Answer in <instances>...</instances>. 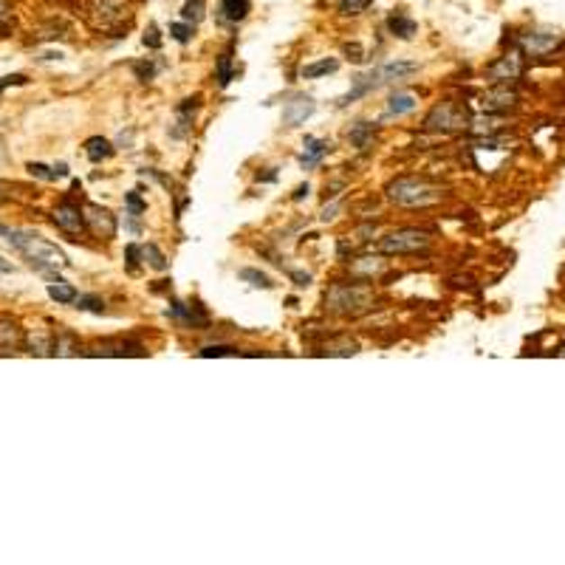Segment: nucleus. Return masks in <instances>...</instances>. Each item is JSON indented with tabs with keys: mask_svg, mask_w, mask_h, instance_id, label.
I'll return each mask as SVG.
<instances>
[{
	"mask_svg": "<svg viewBox=\"0 0 565 565\" xmlns=\"http://www.w3.org/2000/svg\"><path fill=\"white\" fill-rule=\"evenodd\" d=\"M0 235H4L37 271H43L51 283L62 280L59 275H54L51 269H68L71 266V260L66 258V252H62L59 246H54L43 235L29 232V229H17V226H4V223H0Z\"/></svg>",
	"mask_w": 565,
	"mask_h": 565,
	"instance_id": "1",
	"label": "nucleus"
},
{
	"mask_svg": "<svg viewBox=\"0 0 565 565\" xmlns=\"http://www.w3.org/2000/svg\"><path fill=\"white\" fill-rule=\"evenodd\" d=\"M387 198L399 206H410V209H424L442 201V187L430 184L427 178H396L387 184Z\"/></svg>",
	"mask_w": 565,
	"mask_h": 565,
	"instance_id": "2",
	"label": "nucleus"
},
{
	"mask_svg": "<svg viewBox=\"0 0 565 565\" xmlns=\"http://www.w3.org/2000/svg\"><path fill=\"white\" fill-rule=\"evenodd\" d=\"M373 303V291L365 283H333L325 295V305L337 317H357Z\"/></svg>",
	"mask_w": 565,
	"mask_h": 565,
	"instance_id": "3",
	"label": "nucleus"
},
{
	"mask_svg": "<svg viewBox=\"0 0 565 565\" xmlns=\"http://www.w3.org/2000/svg\"><path fill=\"white\" fill-rule=\"evenodd\" d=\"M469 111H467V105L461 102H442V105H435V108L427 114L424 119V128L427 131H442V133H452V131H464L469 128Z\"/></svg>",
	"mask_w": 565,
	"mask_h": 565,
	"instance_id": "4",
	"label": "nucleus"
},
{
	"mask_svg": "<svg viewBox=\"0 0 565 565\" xmlns=\"http://www.w3.org/2000/svg\"><path fill=\"white\" fill-rule=\"evenodd\" d=\"M430 246V235L422 229H396L379 241L382 255H418Z\"/></svg>",
	"mask_w": 565,
	"mask_h": 565,
	"instance_id": "5",
	"label": "nucleus"
},
{
	"mask_svg": "<svg viewBox=\"0 0 565 565\" xmlns=\"http://www.w3.org/2000/svg\"><path fill=\"white\" fill-rule=\"evenodd\" d=\"M562 46V34L551 32V29H529L517 34V49L526 57H546L551 51H557Z\"/></svg>",
	"mask_w": 565,
	"mask_h": 565,
	"instance_id": "6",
	"label": "nucleus"
},
{
	"mask_svg": "<svg viewBox=\"0 0 565 565\" xmlns=\"http://www.w3.org/2000/svg\"><path fill=\"white\" fill-rule=\"evenodd\" d=\"M523 54L520 49H512V51H506L504 57H497L492 66L487 68V77L492 79V82H497V86H504V82H515V79H520L523 77Z\"/></svg>",
	"mask_w": 565,
	"mask_h": 565,
	"instance_id": "7",
	"label": "nucleus"
},
{
	"mask_svg": "<svg viewBox=\"0 0 565 565\" xmlns=\"http://www.w3.org/2000/svg\"><path fill=\"white\" fill-rule=\"evenodd\" d=\"M51 221L57 229H62L66 235H82L86 232V209H79L74 201H59L51 213Z\"/></svg>",
	"mask_w": 565,
	"mask_h": 565,
	"instance_id": "8",
	"label": "nucleus"
},
{
	"mask_svg": "<svg viewBox=\"0 0 565 565\" xmlns=\"http://www.w3.org/2000/svg\"><path fill=\"white\" fill-rule=\"evenodd\" d=\"M86 226L102 241H111L116 235V215L111 209H105L99 204H88L86 206Z\"/></svg>",
	"mask_w": 565,
	"mask_h": 565,
	"instance_id": "9",
	"label": "nucleus"
},
{
	"mask_svg": "<svg viewBox=\"0 0 565 565\" xmlns=\"http://www.w3.org/2000/svg\"><path fill=\"white\" fill-rule=\"evenodd\" d=\"M379 86H385V82H382V74H379V68H370V71L360 74L357 79H353L351 91H348V94L340 99V108H345V105H351V102H357V99L368 96L370 91H376Z\"/></svg>",
	"mask_w": 565,
	"mask_h": 565,
	"instance_id": "10",
	"label": "nucleus"
},
{
	"mask_svg": "<svg viewBox=\"0 0 565 565\" xmlns=\"http://www.w3.org/2000/svg\"><path fill=\"white\" fill-rule=\"evenodd\" d=\"M198 102H201V96H190L176 108V128H170L173 139H187L193 133V116L198 111Z\"/></svg>",
	"mask_w": 565,
	"mask_h": 565,
	"instance_id": "11",
	"label": "nucleus"
},
{
	"mask_svg": "<svg viewBox=\"0 0 565 565\" xmlns=\"http://www.w3.org/2000/svg\"><path fill=\"white\" fill-rule=\"evenodd\" d=\"M317 111V105H314L311 96H297V99H291L286 102V108H283V124L286 128H300V124Z\"/></svg>",
	"mask_w": 565,
	"mask_h": 565,
	"instance_id": "12",
	"label": "nucleus"
},
{
	"mask_svg": "<svg viewBox=\"0 0 565 565\" xmlns=\"http://www.w3.org/2000/svg\"><path fill=\"white\" fill-rule=\"evenodd\" d=\"M23 345H26V333H23V328H20V323L12 317H0V351L14 353Z\"/></svg>",
	"mask_w": 565,
	"mask_h": 565,
	"instance_id": "13",
	"label": "nucleus"
},
{
	"mask_svg": "<svg viewBox=\"0 0 565 565\" xmlns=\"http://www.w3.org/2000/svg\"><path fill=\"white\" fill-rule=\"evenodd\" d=\"M480 102H484L487 114H504V111H509V108H515V105H517V94L509 91L506 86H497V88L487 91Z\"/></svg>",
	"mask_w": 565,
	"mask_h": 565,
	"instance_id": "14",
	"label": "nucleus"
},
{
	"mask_svg": "<svg viewBox=\"0 0 565 565\" xmlns=\"http://www.w3.org/2000/svg\"><path fill=\"white\" fill-rule=\"evenodd\" d=\"M303 156H300V167L303 170H311V167H317L325 153L331 150V144L325 139H317V136H305V144H303Z\"/></svg>",
	"mask_w": 565,
	"mask_h": 565,
	"instance_id": "15",
	"label": "nucleus"
},
{
	"mask_svg": "<svg viewBox=\"0 0 565 565\" xmlns=\"http://www.w3.org/2000/svg\"><path fill=\"white\" fill-rule=\"evenodd\" d=\"M415 105H418L415 94H410V91H396V94L387 99L385 119H393V116H407V114H413V111H415Z\"/></svg>",
	"mask_w": 565,
	"mask_h": 565,
	"instance_id": "16",
	"label": "nucleus"
},
{
	"mask_svg": "<svg viewBox=\"0 0 565 565\" xmlns=\"http://www.w3.org/2000/svg\"><path fill=\"white\" fill-rule=\"evenodd\" d=\"M249 9H252V0H221L218 4L223 23H235V26L241 23V20H246Z\"/></svg>",
	"mask_w": 565,
	"mask_h": 565,
	"instance_id": "17",
	"label": "nucleus"
},
{
	"mask_svg": "<svg viewBox=\"0 0 565 565\" xmlns=\"http://www.w3.org/2000/svg\"><path fill=\"white\" fill-rule=\"evenodd\" d=\"M387 32L393 37H399V40H413L415 32H418V23H415L413 17H407L405 12H393L387 17Z\"/></svg>",
	"mask_w": 565,
	"mask_h": 565,
	"instance_id": "18",
	"label": "nucleus"
},
{
	"mask_svg": "<svg viewBox=\"0 0 565 565\" xmlns=\"http://www.w3.org/2000/svg\"><path fill=\"white\" fill-rule=\"evenodd\" d=\"M418 71V62H405V59H396V62H385L379 66V74H382V82H399V79H407Z\"/></svg>",
	"mask_w": 565,
	"mask_h": 565,
	"instance_id": "19",
	"label": "nucleus"
},
{
	"mask_svg": "<svg viewBox=\"0 0 565 565\" xmlns=\"http://www.w3.org/2000/svg\"><path fill=\"white\" fill-rule=\"evenodd\" d=\"M96 12L102 17V26H114L124 17V12H128V4H124V0H99Z\"/></svg>",
	"mask_w": 565,
	"mask_h": 565,
	"instance_id": "20",
	"label": "nucleus"
},
{
	"mask_svg": "<svg viewBox=\"0 0 565 565\" xmlns=\"http://www.w3.org/2000/svg\"><path fill=\"white\" fill-rule=\"evenodd\" d=\"M29 353H37V357H54V337L43 331H34L26 337Z\"/></svg>",
	"mask_w": 565,
	"mask_h": 565,
	"instance_id": "21",
	"label": "nucleus"
},
{
	"mask_svg": "<svg viewBox=\"0 0 565 565\" xmlns=\"http://www.w3.org/2000/svg\"><path fill=\"white\" fill-rule=\"evenodd\" d=\"M348 141L353 144L357 150H368L373 144V124L370 122H357L353 128L348 131Z\"/></svg>",
	"mask_w": 565,
	"mask_h": 565,
	"instance_id": "22",
	"label": "nucleus"
},
{
	"mask_svg": "<svg viewBox=\"0 0 565 565\" xmlns=\"http://www.w3.org/2000/svg\"><path fill=\"white\" fill-rule=\"evenodd\" d=\"M86 156H88L94 164H99V161H105V159H111V156H114V144H111L108 139H102V136H91V139L86 141Z\"/></svg>",
	"mask_w": 565,
	"mask_h": 565,
	"instance_id": "23",
	"label": "nucleus"
},
{
	"mask_svg": "<svg viewBox=\"0 0 565 565\" xmlns=\"http://www.w3.org/2000/svg\"><path fill=\"white\" fill-rule=\"evenodd\" d=\"M500 128H504V124H500V119H495V114L469 119V131H472L475 136H492V133H497Z\"/></svg>",
	"mask_w": 565,
	"mask_h": 565,
	"instance_id": "24",
	"label": "nucleus"
},
{
	"mask_svg": "<svg viewBox=\"0 0 565 565\" xmlns=\"http://www.w3.org/2000/svg\"><path fill=\"white\" fill-rule=\"evenodd\" d=\"M204 17H206V0H184V6H181V20H184V23L198 26Z\"/></svg>",
	"mask_w": 565,
	"mask_h": 565,
	"instance_id": "25",
	"label": "nucleus"
},
{
	"mask_svg": "<svg viewBox=\"0 0 565 565\" xmlns=\"http://www.w3.org/2000/svg\"><path fill=\"white\" fill-rule=\"evenodd\" d=\"M49 297L59 305H71V303H77V288L66 280H59V283L49 286Z\"/></svg>",
	"mask_w": 565,
	"mask_h": 565,
	"instance_id": "26",
	"label": "nucleus"
},
{
	"mask_svg": "<svg viewBox=\"0 0 565 565\" xmlns=\"http://www.w3.org/2000/svg\"><path fill=\"white\" fill-rule=\"evenodd\" d=\"M340 68V59H320V62H311V66H303V79H317V77H325V74H333Z\"/></svg>",
	"mask_w": 565,
	"mask_h": 565,
	"instance_id": "27",
	"label": "nucleus"
},
{
	"mask_svg": "<svg viewBox=\"0 0 565 565\" xmlns=\"http://www.w3.org/2000/svg\"><path fill=\"white\" fill-rule=\"evenodd\" d=\"M141 258H144V263H148L153 271H167V269H170V263H167L164 252H161L156 243H144L141 246Z\"/></svg>",
	"mask_w": 565,
	"mask_h": 565,
	"instance_id": "28",
	"label": "nucleus"
},
{
	"mask_svg": "<svg viewBox=\"0 0 565 565\" xmlns=\"http://www.w3.org/2000/svg\"><path fill=\"white\" fill-rule=\"evenodd\" d=\"M79 345L77 340L71 337L68 331H57V337H54V357H71V353H77Z\"/></svg>",
	"mask_w": 565,
	"mask_h": 565,
	"instance_id": "29",
	"label": "nucleus"
},
{
	"mask_svg": "<svg viewBox=\"0 0 565 565\" xmlns=\"http://www.w3.org/2000/svg\"><path fill=\"white\" fill-rule=\"evenodd\" d=\"M215 79H218V86H221V88H226L229 82L235 79V71H232V54H229V51L218 57V66H215Z\"/></svg>",
	"mask_w": 565,
	"mask_h": 565,
	"instance_id": "30",
	"label": "nucleus"
},
{
	"mask_svg": "<svg viewBox=\"0 0 565 565\" xmlns=\"http://www.w3.org/2000/svg\"><path fill=\"white\" fill-rule=\"evenodd\" d=\"M323 353H328V357H353V353H360V345L353 340H337V342H328Z\"/></svg>",
	"mask_w": 565,
	"mask_h": 565,
	"instance_id": "31",
	"label": "nucleus"
},
{
	"mask_svg": "<svg viewBox=\"0 0 565 565\" xmlns=\"http://www.w3.org/2000/svg\"><path fill=\"white\" fill-rule=\"evenodd\" d=\"M77 308L91 311V314H105V300L99 295H77Z\"/></svg>",
	"mask_w": 565,
	"mask_h": 565,
	"instance_id": "32",
	"label": "nucleus"
},
{
	"mask_svg": "<svg viewBox=\"0 0 565 565\" xmlns=\"http://www.w3.org/2000/svg\"><path fill=\"white\" fill-rule=\"evenodd\" d=\"M238 278H241V280H249V283L258 286V288H271V286H275V283H271V280L263 275V271H258V269H241V271H238Z\"/></svg>",
	"mask_w": 565,
	"mask_h": 565,
	"instance_id": "33",
	"label": "nucleus"
},
{
	"mask_svg": "<svg viewBox=\"0 0 565 565\" xmlns=\"http://www.w3.org/2000/svg\"><path fill=\"white\" fill-rule=\"evenodd\" d=\"M124 204H128V209L131 213L128 215H133V218H139L141 213H148V201H144L136 190H131V193H124Z\"/></svg>",
	"mask_w": 565,
	"mask_h": 565,
	"instance_id": "34",
	"label": "nucleus"
},
{
	"mask_svg": "<svg viewBox=\"0 0 565 565\" xmlns=\"http://www.w3.org/2000/svg\"><path fill=\"white\" fill-rule=\"evenodd\" d=\"M26 170L32 176H37V178H43V181H57L59 178V173L54 170V167H46V164H40V161H29Z\"/></svg>",
	"mask_w": 565,
	"mask_h": 565,
	"instance_id": "35",
	"label": "nucleus"
},
{
	"mask_svg": "<svg viewBox=\"0 0 565 565\" xmlns=\"http://www.w3.org/2000/svg\"><path fill=\"white\" fill-rule=\"evenodd\" d=\"M370 4H373V0H340V12H342L345 17H357V14H362Z\"/></svg>",
	"mask_w": 565,
	"mask_h": 565,
	"instance_id": "36",
	"label": "nucleus"
},
{
	"mask_svg": "<svg viewBox=\"0 0 565 565\" xmlns=\"http://www.w3.org/2000/svg\"><path fill=\"white\" fill-rule=\"evenodd\" d=\"M193 29L196 26H190V23H170V37L176 40V43H190V37H193Z\"/></svg>",
	"mask_w": 565,
	"mask_h": 565,
	"instance_id": "37",
	"label": "nucleus"
},
{
	"mask_svg": "<svg viewBox=\"0 0 565 565\" xmlns=\"http://www.w3.org/2000/svg\"><path fill=\"white\" fill-rule=\"evenodd\" d=\"M161 68H164L161 62H159V66H153V62H136V66H133V71H136V77H139L141 82H150Z\"/></svg>",
	"mask_w": 565,
	"mask_h": 565,
	"instance_id": "38",
	"label": "nucleus"
},
{
	"mask_svg": "<svg viewBox=\"0 0 565 565\" xmlns=\"http://www.w3.org/2000/svg\"><path fill=\"white\" fill-rule=\"evenodd\" d=\"M238 353V348H232V345H206L204 351H201V357H235Z\"/></svg>",
	"mask_w": 565,
	"mask_h": 565,
	"instance_id": "39",
	"label": "nucleus"
},
{
	"mask_svg": "<svg viewBox=\"0 0 565 565\" xmlns=\"http://www.w3.org/2000/svg\"><path fill=\"white\" fill-rule=\"evenodd\" d=\"M139 258H141V246L131 243L124 249V260H128V271H139Z\"/></svg>",
	"mask_w": 565,
	"mask_h": 565,
	"instance_id": "40",
	"label": "nucleus"
},
{
	"mask_svg": "<svg viewBox=\"0 0 565 565\" xmlns=\"http://www.w3.org/2000/svg\"><path fill=\"white\" fill-rule=\"evenodd\" d=\"M144 46H148V49H161V37H159L156 23H150L148 32H144Z\"/></svg>",
	"mask_w": 565,
	"mask_h": 565,
	"instance_id": "41",
	"label": "nucleus"
},
{
	"mask_svg": "<svg viewBox=\"0 0 565 565\" xmlns=\"http://www.w3.org/2000/svg\"><path fill=\"white\" fill-rule=\"evenodd\" d=\"M342 49H345V54H353V57H351L353 62H365V51H362L360 43H345Z\"/></svg>",
	"mask_w": 565,
	"mask_h": 565,
	"instance_id": "42",
	"label": "nucleus"
},
{
	"mask_svg": "<svg viewBox=\"0 0 565 565\" xmlns=\"http://www.w3.org/2000/svg\"><path fill=\"white\" fill-rule=\"evenodd\" d=\"M26 77L23 74H12V77H4V82H0V91H4V88H9V86H26Z\"/></svg>",
	"mask_w": 565,
	"mask_h": 565,
	"instance_id": "43",
	"label": "nucleus"
},
{
	"mask_svg": "<svg viewBox=\"0 0 565 565\" xmlns=\"http://www.w3.org/2000/svg\"><path fill=\"white\" fill-rule=\"evenodd\" d=\"M12 23V6H9V0H0V26H6Z\"/></svg>",
	"mask_w": 565,
	"mask_h": 565,
	"instance_id": "44",
	"label": "nucleus"
},
{
	"mask_svg": "<svg viewBox=\"0 0 565 565\" xmlns=\"http://www.w3.org/2000/svg\"><path fill=\"white\" fill-rule=\"evenodd\" d=\"M291 278L297 280V286H300V288L311 283V275H305V271H291Z\"/></svg>",
	"mask_w": 565,
	"mask_h": 565,
	"instance_id": "45",
	"label": "nucleus"
},
{
	"mask_svg": "<svg viewBox=\"0 0 565 565\" xmlns=\"http://www.w3.org/2000/svg\"><path fill=\"white\" fill-rule=\"evenodd\" d=\"M12 271H14L12 260H6V258H0V275H12Z\"/></svg>",
	"mask_w": 565,
	"mask_h": 565,
	"instance_id": "46",
	"label": "nucleus"
},
{
	"mask_svg": "<svg viewBox=\"0 0 565 565\" xmlns=\"http://www.w3.org/2000/svg\"><path fill=\"white\" fill-rule=\"evenodd\" d=\"M333 213H337V204L325 206V209H323V221H331V218H333Z\"/></svg>",
	"mask_w": 565,
	"mask_h": 565,
	"instance_id": "47",
	"label": "nucleus"
},
{
	"mask_svg": "<svg viewBox=\"0 0 565 565\" xmlns=\"http://www.w3.org/2000/svg\"><path fill=\"white\" fill-rule=\"evenodd\" d=\"M308 190H311V187H308V184H303V187H300V190L295 193V201H303V198L308 196Z\"/></svg>",
	"mask_w": 565,
	"mask_h": 565,
	"instance_id": "48",
	"label": "nucleus"
},
{
	"mask_svg": "<svg viewBox=\"0 0 565 565\" xmlns=\"http://www.w3.org/2000/svg\"><path fill=\"white\" fill-rule=\"evenodd\" d=\"M54 170L59 173V178H62V176H68V167H66V164H57V167H54Z\"/></svg>",
	"mask_w": 565,
	"mask_h": 565,
	"instance_id": "49",
	"label": "nucleus"
},
{
	"mask_svg": "<svg viewBox=\"0 0 565 565\" xmlns=\"http://www.w3.org/2000/svg\"><path fill=\"white\" fill-rule=\"evenodd\" d=\"M557 353H560V357H565V345H562V348H560Z\"/></svg>",
	"mask_w": 565,
	"mask_h": 565,
	"instance_id": "50",
	"label": "nucleus"
}]
</instances>
